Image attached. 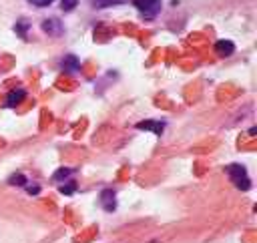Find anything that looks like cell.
<instances>
[{"mask_svg":"<svg viewBox=\"0 0 257 243\" xmlns=\"http://www.w3.org/2000/svg\"><path fill=\"white\" fill-rule=\"evenodd\" d=\"M227 175H229V179L233 181V185H235L237 189H241V191H249V189H251V179H249V175H247V169H245L241 163L229 165V167H227Z\"/></svg>","mask_w":257,"mask_h":243,"instance_id":"1","label":"cell"},{"mask_svg":"<svg viewBox=\"0 0 257 243\" xmlns=\"http://www.w3.org/2000/svg\"><path fill=\"white\" fill-rule=\"evenodd\" d=\"M137 10L145 16V18H155L161 12V0H133Z\"/></svg>","mask_w":257,"mask_h":243,"instance_id":"2","label":"cell"},{"mask_svg":"<svg viewBox=\"0 0 257 243\" xmlns=\"http://www.w3.org/2000/svg\"><path fill=\"white\" fill-rule=\"evenodd\" d=\"M100 205L104 207V211H114L116 209V195H114V191H110V189H104L102 193H100Z\"/></svg>","mask_w":257,"mask_h":243,"instance_id":"3","label":"cell"},{"mask_svg":"<svg viewBox=\"0 0 257 243\" xmlns=\"http://www.w3.org/2000/svg\"><path fill=\"white\" fill-rule=\"evenodd\" d=\"M42 30H44L46 34H52V36H60V34L64 32V26L60 24V20H54V18H50V20H44V22H42Z\"/></svg>","mask_w":257,"mask_h":243,"instance_id":"4","label":"cell"},{"mask_svg":"<svg viewBox=\"0 0 257 243\" xmlns=\"http://www.w3.org/2000/svg\"><path fill=\"white\" fill-rule=\"evenodd\" d=\"M137 129L139 131H151L155 135H161L165 131V123L163 120H143V123L137 125Z\"/></svg>","mask_w":257,"mask_h":243,"instance_id":"5","label":"cell"},{"mask_svg":"<svg viewBox=\"0 0 257 243\" xmlns=\"http://www.w3.org/2000/svg\"><path fill=\"white\" fill-rule=\"evenodd\" d=\"M24 96H26V90L24 88H16V90H10L8 92V98H6V106H16V104H20L22 100H24Z\"/></svg>","mask_w":257,"mask_h":243,"instance_id":"6","label":"cell"},{"mask_svg":"<svg viewBox=\"0 0 257 243\" xmlns=\"http://www.w3.org/2000/svg\"><path fill=\"white\" fill-rule=\"evenodd\" d=\"M215 50H217V54H221V56H231L233 50H235V44H233L231 40H217V42H215Z\"/></svg>","mask_w":257,"mask_h":243,"instance_id":"7","label":"cell"},{"mask_svg":"<svg viewBox=\"0 0 257 243\" xmlns=\"http://www.w3.org/2000/svg\"><path fill=\"white\" fill-rule=\"evenodd\" d=\"M126 2L128 0H92V6L94 8H108V6H120Z\"/></svg>","mask_w":257,"mask_h":243,"instance_id":"8","label":"cell"},{"mask_svg":"<svg viewBox=\"0 0 257 243\" xmlns=\"http://www.w3.org/2000/svg\"><path fill=\"white\" fill-rule=\"evenodd\" d=\"M62 68L68 70V72L78 70V58H76V56H66V58L62 60Z\"/></svg>","mask_w":257,"mask_h":243,"instance_id":"9","label":"cell"},{"mask_svg":"<svg viewBox=\"0 0 257 243\" xmlns=\"http://www.w3.org/2000/svg\"><path fill=\"white\" fill-rule=\"evenodd\" d=\"M72 173H74V169H70V167H60L58 171H54L52 179H54V181H62V179L66 181V179H68Z\"/></svg>","mask_w":257,"mask_h":243,"instance_id":"10","label":"cell"},{"mask_svg":"<svg viewBox=\"0 0 257 243\" xmlns=\"http://www.w3.org/2000/svg\"><path fill=\"white\" fill-rule=\"evenodd\" d=\"M60 193H64V195H72V193H76V181H68V183H64V185L60 187Z\"/></svg>","mask_w":257,"mask_h":243,"instance_id":"11","label":"cell"},{"mask_svg":"<svg viewBox=\"0 0 257 243\" xmlns=\"http://www.w3.org/2000/svg\"><path fill=\"white\" fill-rule=\"evenodd\" d=\"M8 183H10V185H26V177L20 175V173H16V175H12V177L8 179Z\"/></svg>","mask_w":257,"mask_h":243,"instance_id":"12","label":"cell"},{"mask_svg":"<svg viewBox=\"0 0 257 243\" xmlns=\"http://www.w3.org/2000/svg\"><path fill=\"white\" fill-rule=\"evenodd\" d=\"M76 4H78V0H62V2H60V6H62V10H64V12L72 10Z\"/></svg>","mask_w":257,"mask_h":243,"instance_id":"13","label":"cell"},{"mask_svg":"<svg viewBox=\"0 0 257 243\" xmlns=\"http://www.w3.org/2000/svg\"><path fill=\"white\" fill-rule=\"evenodd\" d=\"M30 4H34V6H50L54 0H28Z\"/></svg>","mask_w":257,"mask_h":243,"instance_id":"14","label":"cell"}]
</instances>
